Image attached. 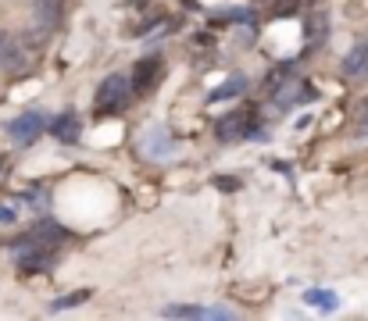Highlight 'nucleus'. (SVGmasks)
I'll return each instance as SVG.
<instances>
[{
  "mask_svg": "<svg viewBox=\"0 0 368 321\" xmlns=\"http://www.w3.org/2000/svg\"><path fill=\"white\" fill-rule=\"evenodd\" d=\"M251 133H254V125H251V111L247 107H240V111H233V114H226L219 121V140H226V143L247 140Z\"/></svg>",
  "mask_w": 368,
  "mask_h": 321,
  "instance_id": "20e7f679",
  "label": "nucleus"
},
{
  "mask_svg": "<svg viewBox=\"0 0 368 321\" xmlns=\"http://www.w3.org/2000/svg\"><path fill=\"white\" fill-rule=\"evenodd\" d=\"M47 128H50L47 114H40V111H25V114H18V118L8 121V140H11L15 147H29V143H36V140L47 133Z\"/></svg>",
  "mask_w": 368,
  "mask_h": 321,
  "instance_id": "f03ea898",
  "label": "nucleus"
},
{
  "mask_svg": "<svg viewBox=\"0 0 368 321\" xmlns=\"http://www.w3.org/2000/svg\"><path fill=\"white\" fill-rule=\"evenodd\" d=\"M304 304L322 307V311H336L340 307V297H336L332 289H308V293H304Z\"/></svg>",
  "mask_w": 368,
  "mask_h": 321,
  "instance_id": "f8f14e48",
  "label": "nucleus"
},
{
  "mask_svg": "<svg viewBox=\"0 0 368 321\" xmlns=\"http://www.w3.org/2000/svg\"><path fill=\"white\" fill-rule=\"evenodd\" d=\"M214 186H219L222 193H233V189H240V179H233V175H219V179H214Z\"/></svg>",
  "mask_w": 368,
  "mask_h": 321,
  "instance_id": "a211bd4d",
  "label": "nucleus"
},
{
  "mask_svg": "<svg viewBox=\"0 0 368 321\" xmlns=\"http://www.w3.org/2000/svg\"><path fill=\"white\" fill-rule=\"evenodd\" d=\"M50 133H54V140H61V143H75V140H79V114H75V111H65L61 118H54V121H50Z\"/></svg>",
  "mask_w": 368,
  "mask_h": 321,
  "instance_id": "1a4fd4ad",
  "label": "nucleus"
},
{
  "mask_svg": "<svg viewBox=\"0 0 368 321\" xmlns=\"http://www.w3.org/2000/svg\"><path fill=\"white\" fill-rule=\"evenodd\" d=\"M129 96H133V82L126 79V75H108L104 82H101V89H97V107L104 111V114H111V111H122L129 104Z\"/></svg>",
  "mask_w": 368,
  "mask_h": 321,
  "instance_id": "7ed1b4c3",
  "label": "nucleus"
},
{
  "mask_svg": "<svg viewBox=\"0 0 368 321\" xmlns=\"http://www.w3.org/2000/svg\"><path fill=\"white\" fill-rule=\"evenodd\" d=\"M61 4H65V0H36V15H40L43 29H54V25H57Z\"/></svg>",
  "mask_w": 368,
  "mask_h": 321,
  "instance_id": "ddd939ff",
  "label": "nucleus"
},
{
  "mask_svg": "<svg viewBox=\"0 0 368 321\" xmlns=\"http://www.w3.org/2000/svg\"><path fill=\"white\" fill-rule=\"evenodd\" d=\"M140 150H143V157H154V160L168 157V154H172V136H168V128H165V125H150L147 136H143V143H140Z\"/></svg>",
  "mask_w": 368,
  "mask_h": 321,
  "instance_id": "423d86ee",
  "label": "nucleus"
},
{
  "mask_svg": "<svg viewBox=\"0 0 368 321\" xmlns=\"http://www.w3.org/2000/svg\"><path fill=\"white\" fill-rule=\"evenodd\" d=\"M297 0H265V11L268 15H290Z\"/></svg>",
  "mask_w": 368,
  "mask_h": 321,
  "instance_id": "f3484780",
  "label": "nucleus"
},
{
  "mask_svg": "<svg viewBox=\"0 0 368 321\" xmlns=\"http://www.w3.org/2000/svg\"><path fill=\"white\" fill-rule=\"evenodd\" d=\"M25 64V54H22V47L8 36V32H0V68H8V72H18Z\"/></svg>",
  "mask_w": 368,
  "mask_h": 321,
  "instance_id": "9d476101",
  "label": "nucleus"
},
{
  "mask_svg": "<svg viewBox=\"0 0 368 321\" xmlns=\"http://www.w3.org/2000/svg\"><path fill=\"white\" fill-rule=\"evenodd\" d=\"M82 300H89L86 289H79V293H68V297L54 300V304H50V311H65V307H75V304H82Z\"/></svg>",
  "mask_w": 368,
  "mask_h": 321,
  "instance_id": "dca6fc26",
  "label": "nucleus"
},
{
  "mask_svg": "<svg viewBox=\"0 0 368 321\" xmlns=\"http://www.w3.org/2000/svg\"><path fill=\"white\" fill-rule=\"evenodd\" d=\"M344 75H351V79L368 75V40H361V43L351 47V54L344 57Z\"/></svg>",
  "mask_w": 368,
  "mask_h": 321,
  "instance_id": "6e6552de",
  "label": "nucleus"
},
{
  "mask_svg": "<svg viewBox=\"0 0 368 321\" xmlns=\"http://www.w3.org/2000/svg\"><path fill=\"white\" fill-rule=\"evenodd\" d=\"M54 264V246H25L18 250V268L22 271H47Z\"/></svg>",
  "mask_w": 368,
  "mask_h": 321,
  "instance_id": "0eeeda50",
  "label": "nucleus"
},
{
  "mask_svg": "<svg viewBox=\"0 0 368 321\" xmlns=\"http://www.w3.org/2000/svg\"><path fill=\"white\" fill-rule=\"evenodd\" d=\"M161 82V61L158 57H143L136 68H133V93L136 96H143V93H150Z\"/></svg>",
  "mask_w": 368,
  "mask_h": 321,
  "instance_id": "39448f33",
  "label": "nucleus"
},
{
  "mask_svg": "<svg viewBox=\"0 0 368 321\" xmlns=\"http://www.w3.org/2000/svg\"><path fill=\"white\" fill-rule=\"evenodd\" d=\"M18 214H15V207L11 204H0V225H11Z\"/></svg>",
  "mask_w": 368,
  "mask_h": 321,
  "instance_id": "6ab92c4d",
  "label": "nucleus"
},
{
  "mask_svg": "<svg viewBox=\"0 0 368 321\" xmlns=\"http://www.w3.org/2000/svg\"><path fill=\"white\" fill-rule=\"evenodd\" d=\"M268 100H272V114H279L286 111L290 104H304V100H311V89L300 82V75L293 72H275L268 79Z\"/></svg>",
  "mask_w": 368,
  "mask_h": 321,
  "instance_id": "f257e3e1",
  "label": "nucleus"
},
{
  "mask_svg": "<svg viewBox=\"0 0 368 321\" xmlns=\"http://www.w3.org/2000/svg\"><path fill=\"white\" fill-rule=\"evenodd\" d=\"M243 89H247V75H229L219 89L207 93V104H219V100H233V96H240Z\"/></svg>",
  "mask_w": 368,
  "mask_h": 321,
  "instance_id": "9b49d317",
  "label": "nucleus"
},
{
  "mask_svg": "<svg viewBox=\"0 0 368 321\" xmlns=\"http://www.w3.org/2000/svg\"><path fill=\"white\" fill-rule=\"evenodd\" d=\"M207 318H236V311H229V307H211Z\"/></svg>",
  "mask_w": 368,
  "mask_h": 321,
  "instance_id": "aec40b11",
  "label": "nucleus"
},
{
  "mask_svg": "<svg viewBox=\"0 0 368 321\" xmlns=\"http://www.w3.org/2000/svg\"><path fill=\"white\" fill-rule=\"evenodd\" d=\"M165 318H207V307H197V304H172V307H165Z\"/></svg>",
  "mask_w": 368,
  "mask_h": 321,
  "instance_id": "4468645a",
  "label": "nucleus"
},
{
  "mask_svg": "<svg viewBox=\"0 0 368 321\" xmlns=\"http://www.w3.org/2000/svg\"><path fill=\"white\" fill-rule=\"evenodd\" d=\"M354 136H368V96L358 104L354 111Z\"/></svg>",
  "mask_w": 368,
  "mask_h": 321,
  "instance_id": "2eb2a0df",
  "label": "nucleus"
}]
</instances>
